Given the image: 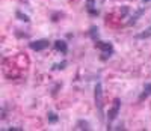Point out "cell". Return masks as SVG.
Instances as JSON below:
<instances>
[{
  "mask_svg": "<svg viewBox=\"0 0 151 131\" xmlns=\"http://www.w3.org/2000/svg\"><path fill=\"white\" fill-rule=\"evenodd\" d=\"M142 3H148V2H151V0H141Z\"/></svg>",
  "mask_w": 151,
  "mask_h": 131,
  "instance_id": "ac0fdd59",
  "label": "cell"
},
{
  "mask_svg": "<svg viewBox=\"0 0 151 131\" xmlns=\"http://www.w3.org/2000/svg\"><path fill=\"white\" fill-rule=\"evenodd\" d=\"M94 102H95V109L98 113V117L101 121H104V100H103V86L101 83H97L94 87Z\"/></svg>",
  "mask_w": 151,
  "mask_h": 131,
  "instance_id": "6da1fadb",
  "label": "cell"
},
{
  "mask_svg": "<svg viewBox=\"0 0 151 131\" xmlns=\"http://www.w3.org/2000/svg\"><path fill=\"white\" fill-rule=\"evenodd\" d=\"M15 17H17L20 21H24V23H29V21H30L29 15H27V14H23L21 11H17V12H15Z\"/></svg>",
  "mask_w": 151,
  "mask_h": 131,
  "instance_id": "5bb4252c",
  "label": "cell"
},
{
  "mask_svg": "<svg viewBox=\"0 0 151 131\" xmlns=\"http://www.w3.org/2000/svg\"><path fill=\"white\" fill-rule=\"evenodd\" d=\"M119 110H121V100L119 98H115L113 100V104H112V107L109 109V113H107V122H113L118 117L119 115Z\"/></svg>",
  "mask_w": 151,
  "mask_h": 131,
  "instance_id": "3957f363",
  "label": "cell"
},
{
  "mask_svg": "<svg viewBox=\"0 0 151 131\" xmlns=\"http://www.w3.org/2000/svg\"><path fill=\"white\" fill-rule=\"evenodd\" d=\"M6 131H23V128H18V127H11V128H6Z\"/></svg>",
  "mask_w": 151,
  "mask_h": 131,
  "instance_id": "e0dca14e",
  "label": "cell"
},
{
  "mask_svg": "<svg viewBox=\"0 0 151 131\" xmlns=\"http://www.w3.org/2000/svg\"><path fill=\"white\" fill-rule=\"evenodd\" d=\"M48 45H50L48 39H36V41L29 42V47H30L33 51H44Z\"/></svg>",
  "mask_w": 151,
  "mask_h": 131,
  "instance_id": "277c9868",
  "label": "cell"
},
{
  "mask_svg": "<svg viewBox=\"0 0 151 131\" xmlns=\"http://www.w3.org/2000/svg\"><path fill=\"white\" fill-rule=\"evenodd\" d=\"M64 14H62V12H55V14L52 15V21H58V20H60L59 17H62Z\"/></svg>",
  "mask_w": 151,
  "mask_h": 131,
  "instance_id": "9a60e30c",
  "label": "cell"
},
{
  "mask_svg": "<svg viewBox=\"0 0 151 131\" xmlns=\"http://www.w3.org/2000/svg\"><path fill=\"white\" fill-rule=\"evenodd\" d=\"M144 12H145V6H144V8H141V9H137V11L134 12V14H132V17H130V20L127 21V24H129V26L136 24V23H137V20L141 18V15L144 14Z\"/></svg>",
  "mask_w": 151,
  "mask_h": 131,
  "instance_id": "8992f818",
  "label": "cell"
},
{
  "mask_svg": "<svg viewBox=\"0 0 151 131\" xmlns=\"http://www.w3.org/2000/svg\"><path fill=\"white\" fill-rule=\"evenodd\" d=\"M95 47L98 48V50H101L103 51V56H101V60H106V59H109L112 54H113V45H112V42H104V41H95Z\"/></svg>",
  "mask_w": 151,
  "mask_h": 131,
  "instance_id": "7a4b0ae2",
  "label": "cell"
},
{
  "mask_svg": "<svg viewBox=\"0 0 151 131\" xmlns=\"http://www.w3.org/2000/svg\"><path fill=\"white\" fill-rule=\"evenodd\" d=\"M89 36H91V39L94 42L98 41V27H97V26H92V27L89 29Z\"/></svg>",
  "mask_w": 151,
  "mask_h": 131,
  "instance_id": "7c38bea8",
  "label": "cell"
},
{
  "mask_svg": "<svg viewBox=\"0 0 151 131\" xmlns=\"http://www.w3.org/2000/svg\"><path fill=\"white\" fill-rule=\"evenodd\" d=\"M148 38H151V24L148 26L145 30H142L141 33L136 35V39H148Z\"/></svg>",
  "mask_w": 151,
  "mask_h": 131,
  "instance_id": "30bf717a",
  "label": "cell"
},
{
  "mask_svg": "<svg viewBox=\"0 0 151 131\" xmlns=\"http://www.w3.org/2000/svg\"><path fill=\"white\" fill-rule=\"evenodd\" d=\"M148 97H151V83H145L144 84V89H142V92L139 95V101H144Z\"/></svg>",
  "mask_w": 151,
  "mask_h": 131,
  "instance_id": "52a82bcc",
  "label": "cell"
},
{
  "mask_svg": "<svg viewBox=\"0 0 151 131\" xmlns=\"http://www.w3.org/2000/svg\"><path fill=\"white\" fill-rule=\"evenodd\" d=\"M74 130H86V131H89L91 130V124L85 121V119H79L77 122H76L74 125Z\"/></svg>",
  "mask_w": 151,
  "mask_h": 131,
  "instance_id": "9c48e42d",
  "label": "cell"
},
{
  "mask_svg": "<svg viewBox=\"0 0 151 131\" xmlns=\"http://www.w3.org/2000/svg\"><path fill=\"white\" fill-rule=\"evenodd\" d=\"M55 48L58 51H60L62 54H67L68 53V42L64 41V39H58V41H55Z\"/></svg>",
  "mask_w": 151,
  "mask_h": 131,
  "instance_id": "5b68a950",
  "label": "cell"
},
{
  "mask_svg": "<svg viewBox=\"0 0 151 131\" xmlns=\"http://www.w3.org/2000/svg\"><path fill=\"white\" fill-rule=\"evenodd\" d=\"M127 14H129V6H122V9H121V15L125 17Z\"/></svg>",
  "mask_w": 151,
  "mask_h": 131,
  "instance_id": "2e32d148",
  "label": "cell"
},
{
  "mask_svg": "<svg viewBox=\"0 0 151 131\" xmlns=\"http://www.w3.org/2000/svg\"><path fill=\"white\" fill-rule=\"evenodd\" d=\"M86 11L89 12V15H92V17L98 15V11L95 9V0H86Z\"/></svg>",
  "mask_w": 151,
  "mask_h": 131,
  "instance_id": "ba28073f",
  "label": "cell"
},
{
  "mask_svg": "<svg viewBox=\"0 0 151 131\" xmlns=\"http://www.w3.org/2000/svg\"><path fill=\"white\" fill-rule=\"evenodd\" d=\"M67 65H68V62H67V60H62V62H59V63H55L53 67H52V69H53V71H60V69H65V68H67Z\"/></svg>",
  "mask_w": 151,
  "mask_h": 131,
  "instance_id": "4fadbf2b",
  "label": "cell"
},
{
  "mask_svg": "<svg viewBox=\"0 0 151 131\" xmlns=\"http://www.w3.org/2000/svg\"><path fill=\"white\" fill-rule=\"evenodd\" d=\"M47 121H48V124H56V122L59 121L58 113H55V112H48V113H47Z\"/></svg>",
  "mask_w": 151,
  "mask_h": 131,
  "instance_id": "8fae6325",
  "label": "cell"
}]
</instances>
